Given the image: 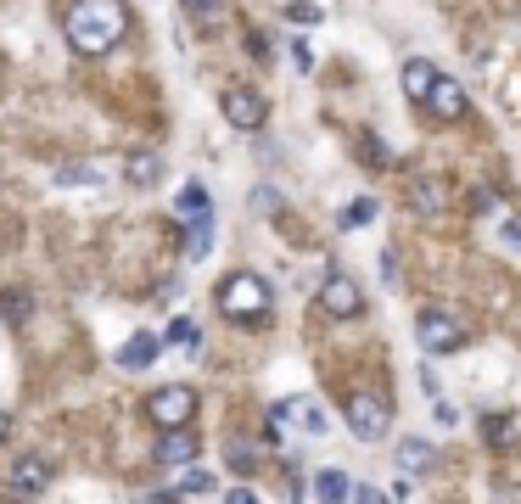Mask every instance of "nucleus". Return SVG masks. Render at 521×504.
Segmentation results:
<instances>
[{
  "instance_id": "1",
  "label": "nucleus",
  "mask_w": 521,
  "mask_h": 504,
  "mask_svg": "<svg viewBox=\"0 0 521 504\" xmlns=\"http://www.w3.org/2000/svg\"><path fill=\"white\" fill-rule=\"evenodd\" d=\"M62 34H68V45L79 56H107L129 34L124 0H73L62 12Z\"/></svg>"
},
{
  "instance_id": "2",
  "label": "nucleus",
  "mask_w": 521,
  "mask_h": 504,
  "mask_svg": "<svg viewBox=\"0 0 521 504\" xmlns=\"http://www.w3.org/2000/svg\"><path fill=\"white\" fill-rule=\"evenodd\" d=\"M269 280L264 275H253V269H236V275H225L219 280V314L225 320H241V325H258V320H269Z\"/></svg>"
},
{
  "instance_id": "3",
  "label": "nucleus",
  "mask_w": 521,
  "mask_h": 504,
  "mask_svg": "<svg viewBox=\"0 0 521 504\" xmlns=\"http://www.w3.org/2000/svg\"><path fill=\"white\" fill-rule=\"evenodd\" d=\"M174 213H180V224H185V252H191V258H208L213 252V196H208V185L185 180Z\"/></svg>"
},
{
  "instance_id": "4",
  "label": "nucleus",
  "mask_w": 521,
  "mask_h": 504,
  "mask_svg": "<svg viewBox=\"0 0 521 504\" xmlns=\"http://www.w3.org/2000/svg\"><path fill=\"white\" fill-rule=\"evenodd\" d=\"M342 415H348V432L359 437V443H381V437L393 432V404H387L381 392H370V387L348 392Z\"/></svg>"
},
{
  "instance_id": "5",
  "label": "nucleus",
  "mask_w": 521,
  "mask_h": 504,
  "mask_svg": "<svg viewBox=\"0 0 521 504\" xmlns=\"http://www.w3.org/2000/svg\"><path fill=\"white\" fill-rule=\"evenodd\" d=\"M415 342H421L426 353H460L465 348V325L454 320V314H443V308H426L421 320H415Z\"/></svg>"
},
{
  "instance_id": "6",
  "label": "nucleus",
  "mask_w": 521,
  "mask_h": 504,
  "mask_svg": "<svg viewBox=\"0 0 521 504\" xmlns=\"http://www.w3.org/2000/svg\"><path fill=\"white\" fill-rule=\"evenodd\" d=\"M286 426H297V432H309V437H325V409L309 404V398H286V404L269 409V437L281 443Z\"/></svg>"
},
{
  "instance_id": "7",
  "label": "nucleus",
  "mask_w": 521,
  "mask_h": 504,
  "mask_svg": "<svg viewBox=\"0 0 521 504\" xmlns=\"http://www.w3.org/2000/svg\"><path fill=\"white\" fill-rule=\"evenodd\" d=\"M197 415V387H157L152 392V420L163 432H185Z\"/></svg>"
},
{
  "instance_id": "8",
  "label": "nucleus",
  "mask_w": 521,
  "mask_h": 504,
  "mask_svg": "<svg viewBox=\"0 0 521 504\" xmlns=\"http://www.w3.org/2000/svg\"><path fill=\"white\" fill-rule=\"evenodd\" d=\"M320 308L331 314V320H353V314H365V292H359V280H353V275H325Z\"/></svg>"
},
{
  "instance_id": "9",
  "label": "nucleus",
  "mask_w": 521,
  "mask_h": 504,
  "mask_svg": "<svg viewBox=\"0 0 521 504\" xmlns=\"http://www.w3.org/2000/svg\"><path fill=\"white\" fill-rule=\"evenodd\" d=\"M225 118L230 129H241V135H258L269 118V101L258 96V90H225Z\"/></svg>"
},
{
  "instance_id": "10",
  "label": "nucleus",
  "mask_w": 521,
  "mask_h": 504,
  "mask_svg": "<svg viewBox=\"0 0 521 504\" xmlns=\"http://www.w3.org/2000/svg\"><path fill=\"white\" fill-rule=\"evenodd\" d=\"M17 493H45L51 488V460H40V454H23V460L12 465V476H6Z\"/></svg>"
},
{
  "instance_id": "11",
  "label": "nucleus",
  "mask_w": 521,
  "mask_h": 504,
  "mask_svg": "<svg viewBox=\"0 0 521 504\" xmlns=\"http://www.w3.org/2000/svg\"><path fill=\"white\" fill-rule=\"evenodd\" d=\"M426 107L437 112V118H465V112H471V101H465V90L454 79H443V73H437V84H432V96H426Z\"/></svg>"
},
{
  "instance_id": "12",
  "label": "nucleus",
  "mask_w": 521,
  "mask_h": 504,
  "mask_svg": "<svg viewBox=\"0 0 521 504\" xmlns=\"http://www.w3.org/2000/svg\"><path fill=\"white\" fill-rule=\"evenodd\" d=\"M157 353H163V336L141 331V336H129L124 348H118V364H124V370H152Z\"/></svg>"
},
{
  "instance_id": "13",
  "label": "nucleus",
  "mask_w": 521,
  "mask_h": 504,
  "mask_svg": "<svg viewBox=\"0 0 521 504\" xmlns=\"http://www.w3.org/2000/svg\"><path fill=\"white\" fill-rule=\"evenodd\" d=\"M421 471H437V448L426 437H404L398 443V476H421Z\"/></svg>"
},
{
  "instance_id": "14",
  "label": "nucleus",
  "mask_w": 521,
  "mask_h": 504,
  "mask_svg": "<svg viewBox=\"0 0 521 504\" xmlns=\"http://www.w3.org/2000/svg\"><path fill=\"white\" fill-rule=\"evenodd\" d=\"M197 448H202L197 432H169L163 443L152 448V460L157 465H185V460H197Z\"/></svg>"
},
{
  "instance_id": "15",
  "label": "nucleus",
  "mask_w": 521,
  "mask_h": 504,
  "mask_svg": "<svg viewBox=\"0 0 521 504\" xmlns=\"http://www.w3.org/2000/svg\"><path fill=\"white\" fill-rule=\"evenodd\" d=\"M432 84H437V68L426 62V56L404 62V96L415 101V107H426V96H432Z\"/></svg>"
},
{
  "instance_id": "16",
  "label": "nucleus",
  "mask_w": 521,
  "mask_h": 504,
  "mask_svg": "<svg viewBox=\"0 0 521 504\" xmlns=\"http://www.w3.org/2000/svg\"><path fill=\"white\" fill-rule=\"evenodd\" d=\"M443 202H449L443 180H415V185H409V208L421 213V219H437V213H443Z\"/></svg>"
},
{
  "instance_id": "17",
  "label": "nucleus",
  "mask_w": 521,
  "mask_h": 504,
  "mask_svg": "<svg viewBox=\"0 0 521 504\" xmlns=\"http://www.w3.org/2000/svg\"><path fill=\"white\" fill-rule=\"evenodd\" d=\"M348 493H353V482H348V471H314V499L320 504H348Z\"/></svg>"
},
{
  "instance_id": "18",
  "label": "nucleus",
  "mask_w": 521,
  "mask_h": 504,
  "mask_svg": "<svg viewBox=\"0 0 521 504\" xmlns=\"http://www.w3.org/2000/svg\"><path fill=\"white\" fill-rule=\"evenodd\" d=\"M124 180L135 185V191L157 185V180H163V157H157V152H135V157H129V168H124Z\"/></svg>"
},
{
  "instance_id": "19",
  "label": "nucleus",
  "mask_w": 521,
  "mask_h": 504,
  "mask_svg": "<svg viewBox=\"0 0 521 504\" xmlns=\"http://www.w3.org/2000/svg\"><path fill=\"white\" fill-rule=\"evenodd\" d=\"M51 180L57 185H107V163H62Z\"/></svg>"
},
{
  "instance_id": "20",
  "label": "nucleus",
  "mask_w": 521,
  "mask_h": 504,
  "mask_svg": "<svg viewBox=\"0 0 521 504\" xmlns=\"http://www.w3.org/2000/svg\"><path fill=\"white\" fill-rule=\"evenodd\" d=\"M213 488H219V482H213V471H202V465H191V471H185L180 476V482H174V499H180V493H213Z\"/></svg>"
},
{
  "instance_id": "21",
  "label": "nucleus",
  "mask_w": 521,
  "mask_h": 504,
  "mask_svg": "<svg viewBox=\"0 0 521 504\" xmlns=\"http://www.w3.org/2000/svg\"><path fill=\"white\" fill-rule=\"evenodd\" d=\"M0 314H6V325H23L34 314L29 292H0Z\"/></svg>"
},
{
  "instance_id": "22",
  "label": "nucleus",
  "mask_w": 521,
  "mask_h": 504,
  "mask_svg": "<svg viewBox=\"0 0 521 504\" xmlns=\"http://www.w3.org/2000/svg\"><path fill=\"white\" fill-rule=\"evenodd\" d=\"M376 219V202L370 196H353L348 208H342V230H359V224H370Z\"/></svg>"
},
{
  "instance_id": "23",
  "label": "nucleus",
  "mask_w": 521,
  "mask_h": 504,
  "mask_svg": "<svg viewBox=\"0 0 521 504\" xmlns=\"http://www.w3.org/2000/svg\"><path fill=\"white\" fill-rule=\"evenodd\" d=\"M163 342H180V348H191V353H197L202 331H197V320H174V325H169V336H163Z\"/></svg>"
},
{
  "instance_id": "24",
  "label": "nucleus",
  "mask_w": 521,
  "mask_h": 504,
  "mask_svg": "<svg viewBox=\"0 0 521 504\" xmlns=\"http://www.w3.org/2000/svg\"><path fill=\"white\" fill-rule=\"evenodd\" d=\"M482 437H488L493 448H505V443H510V415H493V420H482Z\"/></svg>"
},
{
  "instance_id": "25",
  "label": "nucleus",
  "mask_w": 521,
  "mask_h": 504,
  "mask_svg": "<svg viewBox=\"0 0 521 504\" xmlns=\"http://www.w3.org/2000/svg\"><path fill=\"white\" fill-rule=\"evenodd\" d=\"M286 17H292V23H320V6H314V0H292V6H286Z\"/></svg>"
},
{
  "instance_id": "26",
  "label": "nucleus",
  "mask_w": 521,
  "mask_h": 504,
  "mask_svg": "<svg viewBox=\"0 0 521 504\" xmlns=\"http://www.w3.org/2000/svg\"><path fill=\"white\" fill-rule=\"evenodd\" d=\"M393 157H387V146H381L376 135H365V168H387Z\"/></svg>"
},
{
  "instance_id": "27",
  "label": "nucleus",
  "mask_w": 521,
  "mask_h": 504,
  "mask_svg": "<svg viewBox=\"0 0 521 504\" xmlns=\"http://www.w3.org/2000/svg\"><path fill=\"white\" fill-rule=\"evenodd\" d=\"M253 208H258V213H281V191L258 185V191H253Z\"/></svg>"
},
{
  "instance_id": "28",
  "label": "nucleus",
  "mask_w": 521,
  "mask_h": 504,
  "mask_svg": "<svg viewBox=\"0 0 521 504\" xmlns=\"http://www.w3.org/2000/svg\"><path fill=\"white\" fill-rule=\"evenodd\" d=\"M348 504H393V499H387V493H376V488H365V482H353Z\"/></svg>"
},
{
  "instance_id": "29",
  "label": "nucleus",
  "mask_w": 521,
  "mask_h": 504,
  "mask_svg": "<svg viewBox=\"0 0 521 504\" xmlns=\"http://www.w3.org/2000/svg\"><path fill=\"white\" fill-rule=\"evenodd\" d=\"M493 504H521V482H493Z\"/></svg>"
},
{
  "instance_id": "30",
  "label": "nucleus",
  "mask_w": 521,
  "mask_h": 504,
  "mask_svg": "<svg viewBox=\"0 0 521 504\" xmlns=\"http://www.w3.org/2000/svg\"><path fill=\"white\" fill-rule=\"evenodd\" d=\"M230 465H236V471H247V465H253V448H247V443H230Z\"/></svg>"
},
{
  "instance_id": "31",
  "label": "nucleus",
  "mask_w": 521,
  "mask_h": 504,
  "mask_svg": "<svg viewBox=\"0 0 521 504\" xmlns=\"http://www.w3.org/2000/svg\"><path fill=\"white\" fill-rule=\"evenodd\" d=\"M180 6H185L191 17H208V12H219V0H180Z\"/></svg>"
},
{
  "instance_id": "32",
  "label": "nucleus",
  "mask_w": 521,
  "mask_h": 504,
  "mask_svg": "<svg viewBox=\"0 0 521 504\" xmlns=\"http://www.w3.org/2000/svg\"><path fill=\"white\" fill-rule=\"evenodd\" d=\"M432 409H437V426H454V420H460V415H454V404H443V398H437Z\"/></svg>"
},
{
  "instance_id": "33",
  "label": "nucleus",
  "mask_w": 521,
  "mask_h": 504,
  "mask_svg": "<svg viewBox=\"0 0 521 504\" xmlns=\"http://www.w3.org/2000/svg\"><path fill=\"white\" fill-rule=\"evenodd\" d=\"M225 504H258V499H253L247 488H230V493H225Z\"/></svg>"
},
{
  "instance_id": "34",
  "label": "nucleus",
  "mask_w": 521,
  "mask_h": 504,
  "mask_svg": "<svg viewBox=\"0 0 521 504\" xmlns=\"http://www.w3.org/2000/svg\"><path fill=\"white\" fill-rule=\"evenodd\" d=\"M505 241H510V247H521V219H510V224H505Z\"/></svg>"
},
{
  "instance_id": "35",
  "label": "nucleus",
  "mask_w": 521,
  "mask_h": 504,
  "mask_svg": "<svg viewBox=\"0 0 521 504\" xmlns=\"http://www.w3.org/2000/svg\"><path fill=\"white\" fill-rule=\"evenodd\" d=\"M6 432H12V420H6V409H0V443H6Z\"/></svg>"
}]
</instances>
